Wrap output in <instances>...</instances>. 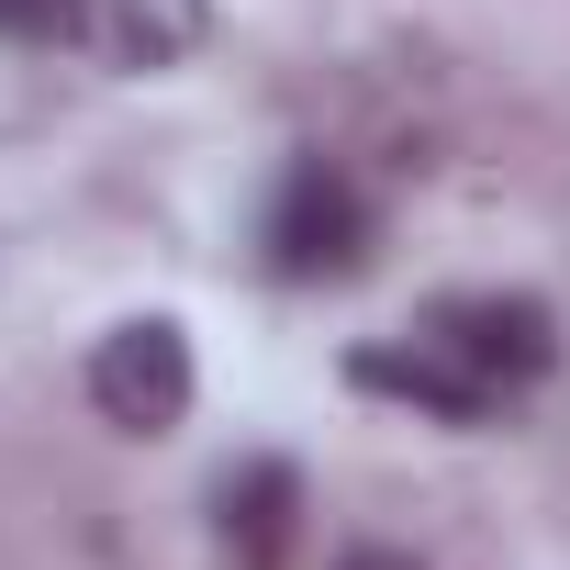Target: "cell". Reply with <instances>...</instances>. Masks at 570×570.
<instances>
[{
  "label": "cell",
  "instance_id": "1",
  "mask_svg": "<svg viewBox=\"0 0 570 570\" xmlns=\"http://www.w3.org/2000/svg\"><path fill=\"white\" fill-rule=\"evenodd\" d=\"M257 257H268V279H347V268L370 257V190H358L336 157H292L279 190H268Z\"/></svg>",
  "mask_w": 570,
  "mask_h": 570
},
{
  "label": "cell",
  "instance_id": "2",
  "mask_svg": "<svg viewBox=\"0 0 570 570\" xmlns=\"http://www.w3.org/2000/svg\"><path fill=\"white\" fill-rule=\"evenodd\" d=\"M414 336L448 347L492 403H514V392H537V381L559 370V314H548L537 292H448V303H425Z\"/></svg>",
  "mask_w": 570,
  "mask_h": 570
},
{
  "label": "cell",
  "instance_id": "3",
  "mask_svg": "<svg viewBox=\"0 0 570 570\" xmlns=\"http://www.w3.org/2000/svg\"><path fill=\"white\" fill-rule=\"evenodd\" d=\"M190 392H202V370H190V336L168 314H124L90 347V414L124 425V436H168L190 414Z\"/></svg>",
  "mask_w": 570,
  "mask_h": 570
},
{
  "label": "cell",
  "instance_id": "4",
  "mask_svg": "<svg viewBox=\"0 0 570 570\" xmlns=\"http://www.w3.org/2000/svg\"><path fill=\"white\" fill-rule=\"evenodd\" d=\"M292 525H303V470H292V459H246V470H224L213 537H224L235 570H279V559H292Z\"/></svg>",
  "mask_w": 570,
  "mask_h": 570
},
{
  "label": "cell",
  "instance_id": "5",
  "mask_svg": "<svg viewBox=\"0 0 570 570\" xmlns=\"http://www.w3.org/2000/svg\"><path fill=\"white\" fill-rule=\"evenodd\" d=\"M347 381H358V392H392V403H414V414H436V425H481V414H503V403H492L448 347H425V336H381V347H358Z\"/></svg>",
  "mask_w": 570,
  "mask_h": 570
},
{
  "label": "cell",
  "instance_id": "6",
  "mask_svg": "<svg viewBox=\"0 0 570 570\" xmlns=\"http://www.w3.org/2000/svg\"><path fill=\"white\" fill-rule=\"evenodd\" d=\"M202 35H213V0H101V46H112V68H135V79L190 68Z\"/></svg>",
  "mask_w": 570,
  "mask_h": 570
},
{
  "label": "cell",
  "instance_id": "7",
  "mask_svg": "<svg viewBox=\"0 0 570 570\" xmlns=\"http://www.w3.org/2000/svg\"><path fill=\"white\" fill-rule=\"evenodd\" d=\"M90 23V0H0V46H68Z\"/></svg>",
  "mask_w": 570,
  "mask_h": 570
},
{
  "label": "cell",
  "instance_id": "8",
  "mask_svg": "<svg viewBox=\"0 0 570 570\" xmlns=\"http://www.w3.org/2000/svg\"><path fill=\"white\" fill-rule=\"evenodd\" d=\"M336 570H414V559H403V548H347Z\"/></svg>",
  "mask_w": 570,
  "mask_h": 570
}]
</instances>
